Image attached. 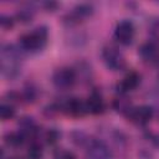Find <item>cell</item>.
I'll use <instances>...</instances> for the list:
<instances>
[{"instance_id":"cell-5","label":"cell","mask_w":159,"mask_h":159,"mask_svg":"<svg viewBox=\"0 0 159 159\" xmlns=\"http://www.w3.org/2000/svg\"><path fill=\"white\" fill-rule=\"evenodd\" d=\"M135 36V27L132 21L122 20L114 29V37L122 45H130Z\"/></svg>"},{"instance_id":"cell-13","label":"cell","mask_w":159,"mask_h":159,"mask_svg":"<svg viewBox=\"0 0 159 159\" xmlns=\"http://www.w3.org/2000/svg\"><path fill=\"white\" fill-rule=\"evenodd\" d=\"M112 107L117 113H119L122 116H125V117H128L129 113L132 112V109L134 108V106L132 104V101L125 94L117 96L112 102Z\"/></svg>"},{"instance_id":"cell-21","label":"cell","mask_w":159,"mask_h":159,"mask_svg":"<svg viewBox=\"0 0 159 159\" xmlns=\"http://www.w3.org/2000/svg\"><path fill=\"white\" fill-rule=\"evenodd\" d=\"M53 159H77L72 152L65 150V149H58L53 154Z\"/></svg>"},{"instance_id":"cell-14","label":"cell","mask_w":159,"mask_h":159,"mask_svg":"<svg viewBox=\"0 0 159 159\" xmlns=\"http://www.w3.org/2000/svg\"><path fill=\"white\" fill-rule=\"evenodd\" d=\"M25 140H26V138H25V135L20 130H17V132H9V133H6L4 135V142L10 148H19V147H21L24 144Z\"/></svg>"},{"instance_id":"cell-1","label":"cell","mask_w":159,"mask_h":159,"mask_svg":"<svg viewBox=\"0 0 159 159\" xmlns=\"http://www.w3.org/2000/svg\"><path fill=\"white\" fill-rule=\"evenodd\" d=\"M21 47L14 45H5L1 48V73L5 78L12 80L20 73Z\"/></svg>"},{"instance_id":"cell-11","label":"cell","mask_w":159,"mask_h":159,"mask_svg":"<svg viewBox=\"0 0 159 159\" xmlns=\"http://www.w3.org/2000/svg\"><path fill=\"white\" fill-rule=\"evenodd\" d=\"M139 83H140V75L137 71H130L118 83L117 88H118L119 94H125L130 91H134L139 86Z\"/></svg>"},{"instance_id":"cell-15","label":"cell","mask_w":159,"mask_h":159,"mask_svg":"<svg viewBox=\"0 0 159 159\" xmlns=\"http://www.w3.org/2000/svg\"><path fill=\"white\" fill-rule=\"evenodd\" d=\"M43 149L41 143H39L36 139H32L29 148H27V158L29 159H42Z\"/></svg>"},{"instance_id":"cell-17","label":"cell","mask_w":159,"mask_h":159,"mask_svg":"<svg viewBox=\"0 0 159 159\" xmlns=\"http://www.w3.org/2000/svg\"><path fill=\"white\" fill-rule=\"evenodd\" d=\"M36 96H37L36 88L34 86H31V84H27L24 88L22 93H21V101H24L26 103H32V102H35Z\"/></svg>"},{"instance_id":"cell-19","label":"cell","mask_w":159,"mask_h":159,"mask_svg":"<svg viewBox=\"0 0 159 159\" xmlns=\"http://www.w3.org/2000/svg\"><path fill=\"white\" fill-rule=\"evenodd\" d=\"M148 31H149V35L153 39V41L159 43V19H154L150 21Z\"/></svg>"},{"instance_id":"cell-20","label":"cell","mask_w":159,"mask_h":159,"mask_svg":"<svg viewBox=\"0 0 159 159\" xmlns=\"http://www.w3.org/2000/svg\"><path fill=\"white\" fill-rule=\"evenodd\" d=\"M45 138H46L47 144L53 145V144H56V143H57V140L60 139V133H58L56 129H50V130L46 133Z\"/></svg>"},{"instance_id":"cell-16","label":"cell","mask_w":159,"mask_h":159,"mask_svg":"<svg viewBox=\"0 0 159 159\" xmlns=\"http://www.w3.org/2000/svg\"><path fill=\"white\" fill-rule=\"evenodd\" d=\"M15 116V107L12 103L2 101V103L0 104V118L2 120H7L11 119Z\"/></svg>"},{"instance_id":"cell-4","label":"cell","mask_w":159,"mask_h":159,"mask_svg":"<svg viewBox=\"0 0 159 159\" xmlns=\"http://www.w3.org/2000/svg\"><path fill=\"white\" fill-rule=\"evenodd\" d=\"M77 80V73L73 68L61 67L57 68L52 75V83L58 89H68L71 88Z\"/></svg>"},{"instance_id":"cell-22","label":"cell","mask_w":159,"mask_h":159,"mask_svg":"<svg viewBox=\"0 0 159 159\" xmlns=\"http://www.w3.org/2000/svg\"><path fill=\"white\" fill-rule=\"evenodd\" d=\"M14 19L11 16H7V15H1L0 16V25L4 30H10L14 27Z\"/></svg>"},{"instance_id":"cell-23","label":"cell","mask_w":159,"mask_h":159,"mask_svg":"<svg viewBox=\"0 0 159 159\" xmlns=\"http://www.w3.org/2000/svg\"><path fill=\"white\" fill-rule=\"evenodd\" d=\"M45 6H46L47 10L53 11V10L57 7V4H56V2H45Z\"/></svg>"},{"instance_id":"cell-6","label":"cell","mask_w":159,"mask_h":159,"mask_svg":"<svg viewBox=\"0 0 159 159\" xmlns=\"http://www.w3.org/2000/svg\"><path fill=\"white\" fill-rule=\"evenodd\" d=\"M60 109L66 113L67 116L71 117H83L87 112V107H86V102H83L80 98H68L67 101H65L61 106Z\"/></svg>"},{"instance_id":"cell-2","label":"cell","mask_w":159,"mask_h":159,"mask_svg":"<svg viewBox=\"0 0 159 159\" xmlns=\"http://www.w3.org/2000/svg\"><path fill=\"white\" fill-rule=\"evenodd\" d=\"M47 39H48L47 27L39 26V27L34 29L32 31L21 35L19 39V43H20V47L22 51L34 53V52L41 51L46 46Z\"/></svg>"},{"instance_id":"cell-12","label":"cell","mask_w":159,"mask_h":159,"mask_svg":"<svg viewBox=\"0 0 159 159\" xmlns=\"http://www.w3.org/2000/svg\"><path fill=\"white\" fill-rule=\"evenodd\" d=\"M86 107H87V112L91 114H102L106 111V103L101 96L99 92L97 91H92L91 94L88 96V98L86 99Z\"/></svg>"},{"instance_id":"cell-7","label":"cell","mask_w":159,"mask_h":159,"mask_svg":"<svg viewBox=\"0 0 159 159\" xmlns=\"http://www.w3.org/2000/svg\"><path fill=\"white\" fill-rule=\"evenodd\" d=\"M153 114H154V111L152 107L139 106V107H134L127 118L137 125H145L153 118Z\"/></svg>"},{"instance_id":"cell-10","label":"cell","mask_w":159,"mask_h":159,"mask_svg":"<svg viewBox=\"0 0 159 159\" xmlns=\"http://www.w3.org/2000/svg\"><path fill=\"white\" fill-rule=\"evenodd\" d=\"M84 159H111V150L103 142L92 140L88 145Z\"/></svg>"},{"instance_id":"cell-9","label":"cell","mask_w":159,"mask_h":159,"mask_svg":"<svg viewBox=\"0 0 159 159\" xmlns=\"http://www.w3.org/2000/svg\"><path fill=\"white\" fill-rule=\"evenodd\" d=\"M92 14H93V6L92 5H89V4H80L73 9L72 12H70L65 17V22H67L68 25H77L83 19L91 16Z\"/></svg>"},{"instance_id":"cell-18","label":"cell","mask_w":159,"mask_h":159,"mask_svg":"<svg viewBox=\"0 0 159 159\" xmlns=\"http://www.w3.org/2000/svg\"><path fill=\"white\" fill-rule=\"evenodd\" d=\"M34 14H35V10H32L30 7H25V9H21V10L17 11L16 19L22 24H27V22H30L32 20Z\"/></svg>"},{"instance_id":"cell-8","label":"cell","mask_w":159,"mask_h":159,"mask_svg":"<svg viewBox=\"0 0 159 159\" xmlns=\"http://www.w3.org/2000/svg\"><path fill=\"white\" fill-rule=\"evenodd\" d=\"M139 56L147 63L159 65V43L154 41L143 43L139 48Z\"/></svg>"},{"instance_id":"cell-3","label":"cell","mask_w":159,"mask_h":159,"mask_svg":"<svg viewBox=\"0 0 159 159\" xmlns=\"http://www.w3.org/2000/svg\"><path fill=\"white\" fill-rule=\"evenodd\" d=\"M102 58L106 66L112 71H122L125 67V57L116 45H106L102 50Z\"/></svg>"},{"instance_id":"cell-24","label":"cell","mask_w":159,"mask_h":159,"mask_svg":"<svg viewBox=\"0 0 159 159\" xmlns=\"http://www.w3.org/2000/svg\"><path fill=\"white\" fill-rule=\"evenodd\" d=\"M9 159H22V158H20V157H11V158H9Z\"/></svg>"}]
</instances>
